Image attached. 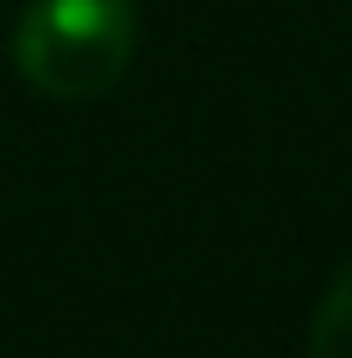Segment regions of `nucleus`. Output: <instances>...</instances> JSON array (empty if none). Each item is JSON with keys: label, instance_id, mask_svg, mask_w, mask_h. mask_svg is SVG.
Returning a JSON list of instances; mask_svg holds the SVG:
<instances>
[{"label": "nucleus", "instance_id": "nucleus-1", "mask_svg": "<svg viewBox=\"0 0 352 358\" xmlns=\"http://www.w3.org/2000/svg\"><path fill=\"white\" fill-rule=\"evenodd\" d=\"M132 44V0H31L13 31V63L50 101H94L126 76Z\"/></svg>", "mask_w": 352, "mask_h": 358}, {"label": "nucleus", "instance_id": "nucleus-2", "mask_svg": "<svg viewBox=\"0 0 352 358\" xmlns=\"http://www.w3.org/2000/svg\"><path fill=\"white\" fill-rule=\"evenodd\" d=\"M309 358H352V264L328 283L315 327H309Z\"/></svg>", "mask_w": 352, "mask_h": 358}]
</instances>
